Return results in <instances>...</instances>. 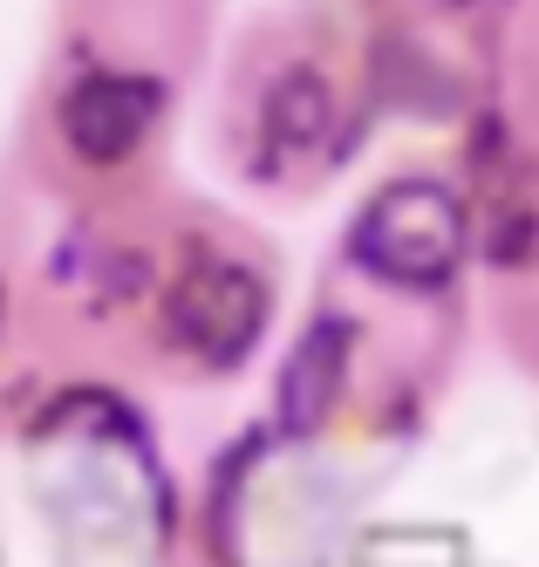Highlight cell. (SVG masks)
<instances>
[{"mask_svg":"<svg viewBox=\"0 0 539 567\" xmlns=\"http://www.w3.org/2000/svg\"><path fill=\"white\" fill-rule=\"evenodd\" d=\"M471 254V198L444 178L383 185L349 226V267L396 295H437Z\"/></svg>","mask_w":539,"mask_h":567,"instance_id":"cell-2","label":"cell"},{"mask_svg":"<svg viewBox=\"0 0 539 567\" xmlns=\"http://www.w3.org/2000/svg\"><path fill=\"white\" fill-rule=\"evenodd\" d=\"M450 8H506V0H450Z\"/></svg>","mask_w":539,"mask_h":567,"instance_id":"cell-3","label":"cell"},{"mask_svg":"<svg viewBox=\"0 0 539 567\" xmlns=\"http://www.w3.org/2000/svg\"><path fill=\"white\" fill-rule=\"evenodd\" d=\"M369 62L321 8H287L246 28L219 90V157L246 185L301 198L328 185L369 131Z\"/></svg>","mask_w":539,"mask_h":567,"instance_id":"cell-1","label":"cell"}]
</instances>
